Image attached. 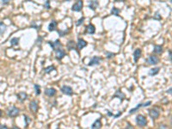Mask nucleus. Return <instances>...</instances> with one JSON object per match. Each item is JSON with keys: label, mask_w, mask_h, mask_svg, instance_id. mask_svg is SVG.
Here are the masks:
<instances>
[{"label": "nucleus", "mask_w": 172, "mask_h": 129, "mask_svg": "<svg viewBox=\"0 0 172 129\" xmlns=\"http://www.w3.org/2000/svg\"><path fill=\"white\" fill-rule=\"evenodd\" d=\"M141 53H142V52H141V50L140 49H136L135 51H134V62L135 63H137L138 62V60H139V59L140 58V56H141Z\"/></svg>", "instance_id": "f8f14e48"}, {"label": "nucleus", "mask_w": 172, "mask_h": 129, "mask_svg": "<svg viewBox=\"0 0 172 129\" xmlns=\"http://www.w3.org/2000/svg\"><path fill=\"white\" fill-rule=\"evenodd\" d=\"M16 96H17V99L19 100V101L23 102V101H25V100L27 99L28 95H27V93H25V92H20V93H18V94L16 95Z\"/></svg>", "instance_id": "f3484780"}, {"label": "nucleus", "mask_w": 172, "mask_h": 129, "mask_svg": "<svg viewBox=\"0 0 172 129\" xmlns=\"http://www.w3.org/2000/svg\"><path fill=\"white\" fill-rule=\"evenodd\" d=\"M99 3L98 1H90V4H89V8L92 11H96V9L98 6Z\"/></svg>", "instance_id": "6ab92c4d"}, {"label": "nucleus", "mask_w": 172, "mask_h": 129, "mask_svg": "<svg viewBox=\"0 0 172 129\" xmlns=\"http://www.w3.org/2000/svg\"><path fill=\"white\" fill-rule=\"evenodd\" d=\"M19 115V108L16 107H11L8 110V115L10 117H16Z\"/></svg>", "instance_id": "20e7f679"}, {"label": "nucleus", "mask_w": 172, "mask_h": 129, "mask_svg": "<svg viewBox=\"0 0 172 129\" xmlns=\"http://www.w3.org/2000/svg\"><path fill=\"white\" fill-rule=\"evenodd\" d=\"M159 115H160L159 111L158 109H156V108H152V109L149 110V115L152 120L158 119L159 117Z\"/></svg>", "instance_id": "0eeeda50"}, {"label": "nucleus", "mask_w": 172, "mask_h": 129, "mask_svg": "<svg viewBox=\"0 0 172 129\" xmlns=\"http://www.w3.org/2000/svg\"><path fill=\"white\" fill-rule=\"evenodd\" d=\"M86 33L87 34H90V35H93L94 33L96 32V28L93 24H89L86 28Z\"/></svg>", "instance_id": "2eb2a0df"}, {"label": "nucleus", "mask_w": 172, "mask_h": 129, "mask_svg": "<svg viewBox=\"0 0 172 129\" xmlns=\"http://www.w3.org/2000/svg\"><path fill=\"white\" fill-rule=\"evenodd\" d=\"M42 40H43V39H42V37H38V39H37V40H36V44L39 43V46H40Z\"/></svg>", "instance_id": "f704fd0d"}, {"label": "nucleus", "mask_w": 172, "mask_h": 129, "mask_svg": "<svg viewBox=\"0 0 172 129\" xmlns=\"http://www.w3.org/2000/svg\"><path fill=\"white\" fill-rule=\"evenodd\" d=\"M18 42H19V38H16V37H15V38H12L11 40V46H16L18 45Z\"/></svg>", "instance_id": "bb28decb"}, {"label": "nucleus", "mask_w": 172, "mask_h": 129, "mask_svg": "<svg viewBox=\"0 0 172 129\" xmlns=\"http://www.w3.org/2000/svg\"><path fill=\"white\" fill-rule=\"evenodd\" d=\"M167 93H168V94H170V95H171V88H170V90H168Z\"/></svg>", "instance_id": "37998d69"}, {"label": "nucleus", "mask_w": 172, "mask_h": 129, "mask_svg": "<svg viewBox=\"0 0 172 129\" xmlns=\"http://www.w3.org/2000/svg\"><path fill=\"white\" fill-rule=\"evenodd\" d=\"M56 28H57V22L53 20V21L49 23V25H48V30H49L50 32L54 31V30L56 29Z\"/></svg>", "instance_id": "aec40b11"}, {"label": "nucleus", "mask_w": 172, "mask_h": 129, "mask_svg": "<svg viewBox=\"0 0 172 129\" xmlns=\"http://www.w3.org/2000/svg\"><path fill=\"white\" fill-rule=\"evenodd\" d=\"M29 108L31 111H33L34 113H36L38 111V108H39V106H38V102L36 100H33V101L30 102L29 103Z\"/></svg>", "instance_id": "6e6552de"}, {"label": "nucleus", "mask_w": 172, "mask_h": 129, "mask_svg": "<svg viewBox=\"0 0 172 129\" xmlns=\"http://www.w3.org/2000/svg\"><path fill=\"white\" fill-rule=\"evenodd\" d=\"M141 107H143V103H139V104L137 105V107H135V108H132V109L129 111V114L130 115H132V114H134V112H136L138 109H139V108H141Z\"/></svg>", "instance_id": "b1692460"}, {"label": "nucleus", "mask_w": 172, "mask_h": 129, "mask_svg": "<svg viewBox=\"0 0 172 129\" xmlns=\"http://www.w3.org/2000/svg\"><path fill=\"white\" fill-rule=\"evenodd\" d=\"M48 43L49 44L50 46H51L52 49H53V51H55V52H56L57 50H59V49H60V48L62 47V44H61V42H60V40H56L54 42L48 41Z\"/></svg>", "instance_id": "f03ea898"}, {"label": "nucleus", "mask_w": 172, "mask_h": 129, "mask_svg": "<svg viewBox=\"0 0 172 129\" xmlns=\"http://www.w3.org/2000/svg\"><path fill=\"white\" fill-rule=\"evenodd\" d=\"M153 18H154V19H156V20H160V19H161V16L159 15V13L157 12L156 15H155V16Z\"/></svg>", "instance_id": "473e14b6"}, {"label": "nucleus", "mask_w": 172, "mask_h": 129, "mask_svg": "<svg viewBox=\"0 0 172 129\" xmlns=\"http://www.w3.org/2000/svg\"><path fill=\"white\" fill-rule=\"evenodd\" d=\"M67 49L68 50H76L77 48V46H76V43L74 40H69L68 43H67Z\"/></svg>", "instance_id": "dca6fc26"}, {"label": "nucleus", "mask_w": 172, "mask_h": 129, "mask_svg": "<svg viewBox=\"0 0 172 129\" xmlns=\"http://www.w3.org/2000/svg\"><path fill=\"white\" fill-rule=\"evenodd\" d=\"M101 127H102V122H101L100 119L96 120L91 126V129H100Z\"/></svg>", "instance_id": "a211bd4d"}, {"label": "nucleus", "mask_w": 172, "mask_h": 129, "mask_svg": "<svg viewBox=\"0 0 172 129\" xmlns=\"http://www.w3.org/2000/svg\"><path fill=\"white\" fill-rule=\"evenodd\" d=\"M65 56V52L63 50V49H59V50L56 51V59H59V60H60V59H62Z\"/></svg>", "instance_id": "9b49d317"}, {"label": "nucleus", "mask_w": 172, "mask_h": 129, "mask_svg": "<svg viewBox=\"0 0 172 129\" xmlns=\"http://www.w3.org/2000/svg\"><path fill=\"white\" fill-rule=\"evenodd\" d=\"M23 117H24V119H25V120H26V127H28V121H30V119H28V117L27 116V115H23Z\"/></svg>", "instance_id": "72a5a7b5"}, {"label": "nucleus", "mask_w": 172, "mask_h": 129, "mask_svg": "<svg viewBox=\"0 0 172 129\" xmlns=\"http://www.w3.org/2000/svg\"><path fill=\"white\" fill-rule=\"evenodd\" d=\"M55 94H56V90L54 88H48L45 90V95L48 96H53Z\"/></svg>", "instance_id": "4468645a"}, {"label": "nucleus", "mask_w": 172, "mask_h": 129, "mask_svg": "<svg viewBox=\"0 0 172 129\" xmlns=\"http://www.w3.org/2000/svg\"><path fill=\"white\" fill-rule=\"evenodd\" d=\"M68 31H69L68 29H67L66 31H65V30H63V31H62V30H58V33H59V35H60V36L63 37L64 35H65V34L68 33Z\"/></svg>", "instance_id": "c756f323"}, {"label": "nucleus", "mask_w": 172, "mask_h": 129, "mask_svg": "<svg viewBox=\"0 0 172 129\" xmlns=\"http://www.w3.org/2000/svg\"><path fill=\"white\" fill-rule=\"evenodd\" d=\"M169 58H170V61H171V51L169 50Z\"/></svg>", "instance_id": "ea45409f"}, {"label": "nucleus", "mask_w": 172, "mask_h": 129, "mask_svg": "<svg viewBox=\"0 0 172 129\" xmlns=\"http://www.w3.org/2000/svg\"><path fill=\"white\" fill-rule=\"evenodd\" d=\"M159 70H160L159 67H156V68L151 69V70H150V72H149V75L150 76H155V75H157V74L159 72Z\"/></svg>", "instance_id": "4be33fe9"}, {"label": "nucleus", "mask_w": 172, "mask_h": 129, "mask_svg": "<svg viewBox=\"0 0 172 129\" xmlns=\"http://www.w3.org/2000/svg\"><path fill=\"white\" fill-rule=\"evenodd\" d=\"M61 92L63 93V94L66 95V96H72V94H73V90H72V88L70 87V86L68 85H64L61 87Z\"/></svg>", "instance_id": "7ed1b4c3"}, {"label": "nucleus", "mask_w": 172, "mask_h": 129, "mask_svg": "<svg viewBox=\"0 0 172 129\" xmlns=\"http://www.w3.org/2000/svg\"><path fill=\"white\" fill-rule=\"evenodd\" d=\"M6 31V25L4 23H0V34H4Z\"/></svg>", "instance_id": "a878e982"}, {"label": "nucleus", "mask_w": 172, "mask_h": 129, "mask_svg": "<svg viewBox=\"0 0 172 129\" xmlns=\"http://www.w3.org/2000/svg\"><path fill=\"white\" fill-rule=\"evenodd\" d=\"M86 46H87V42L84 39L78 38V40H77V48L80 50V49H83Z\"/></svg>", "instance_id": "ddd939ff"}, {"label": "nucleus", "mask_w": 172, "mask_h": 129, "mask_svg": "<svg viewBox=\"0 0 172 129\" xmlns=\"http://www.w3.org/2000/svg\"><path fill=\"white\" fill-rule=\"evenodd\" d=\"M9 3H10L9 0H4V1H3V4H8Z\"/></svg>", "instance_id": "a19ab883"}, {"label": "nucleus", "mask_w": 172, "mask_h": 129, "mask_svg": "<svg viewBox=\"0 0 172 129\" xmlns=\"http://www.w3.org/2000/svg\"><path fill=\"white\" fill-rule=\"evenodd\" d=\"M106 57L108 58V59H111V58H113L114 56V53H113V52H106Z\"/></svg>", "instance_id": "7c9ffc66"}, {"label": "nucleus", "mask_w": 172, "mask_h": 129, "mask_svg": "<svg viewBox=\"0 0 172 129\" xmlns=\"http://www.w3.org/2000/svg\"><path fill=\"white\" fill-rule=\"evenodd\" d=\"M108 115H109V116H111V115H113L112 113H110V112H108Z\"/></svg>", "instance_id": "c03bdc74"}, {"label": "nucleus", "mask_w": 172, "mask_h": 129, "mask_svg": "<svg viewBox=\"0 0 172 129\" xmlns=\"http://www.w3.org/2000/svg\"><path fill=\"white\" fill-rule=\"evenodd\" d=\"M121 114H122V113H121V112H120V113H118L116 115H114V118H117V117H119L120 115H121Z\"/></svg>", "instance_id": "79ce46f5"}, {"label": "nucleus", "mask_w": 172, "mask_h": 129, "mask_svg": "<svg viewBox=\"0 0 172 129\" xmlns=\"http://www.w3.org/2000/svg\"><path fill=\"white\" fill-rule=\"evenodd\" d=\"M113 97H118L121 99V102H122L123 100L125 99V97H126V96H125V94L122 92V91L121 90H116L115 94L113 96Z\"/></svg>", "instance_id": "9d476101"}, {"label": "nucleus", "mask_w": 172, "mask_h": 129, "mask_svg": "<svg viewBox=\"0 0 172 129\" xmlns=\"http://www.w3.org/2000/svg\"><path fill=\"white\" fill-rule=\"evenodd\" d=\"M44 7L46 8V9H48V10H49L50 8H51V7H50V1H48H48H46V3L44 4Z\"/></svg>", "instance_id": "2f4dec72"}, {"label": "nucleus", "mask_w": 172, "mask_h": 129, "mask_svg": "<svg viewBox=\"0 0 172 129\" xmlns=\"http://www.w3.org/2000/svg\"><path fill=\"white\" fill-rule=\"evenodd\" d=\"M1 115H2V111L0 110V116H1Z\"/></svg>", "instance_id": "49530a36"}, {"label": "nucleus", "mask_w": 172, "mask_h": 129, "mask_svg": "<svg viewBox=\"0 0 172 129\" xmlns=\"http://www.w3.org/2000/svg\"><path fill=\"white\" fill-rule=\"evenodd\" d=\"M102 58L98 57V56H94L93 59L89 62L88 65H90V66H92V65H97V64H100V62H102Z\"/></svg>", "instance_id": "423d86ee"}, {"label": "nucleus", "mask_w": 172, "mask_h": 129, "mask_svg": "<svg viewBox=\"0 0 172 129\" xmlns=\"http://www.w3.org/2000/svg\"><path fill=\"white\" fill-rule=\"evenodd\" d=\"M158 62H159V59L155 55H151L148 59H146V63L148 64L153 65V64H157Z\"/></svg>", "instance_id": "39448f33"}, {"label": "nucleus", "mask_w": 172, "mask_h": 129, "mask_svg": "<svg viewBox=\"0 0 172 129\" xmlns=\"http://www.w3.org/2000/svg\"><path fill=\"white\" fill-rule=\"evenodd\" d=\"M84 20H85V18H84V16H83V17H81L80 19H79L78 21L77 22V23H76V25H77V27L80 26V25H82V24H83V23H84Z\"/></svg>", "instance_id": "c85d7f7f"}, {"label": "nucleus", "mask_w": 172, "mask_h": 129, "mask_svg": "<svg viewBox=\"0 0 172 129\" xmlns=\"http://www.w3.org/2000/svg\"><path fill=\"white\" fill-rule=\"evenodd\" d=\"M35 94L37 96L40 94V86L38 85V84H35Z\"/></svg>", "instance_id": "cd10ccee"}, {"label": "nucleus", "mask_w": 172, "mask_h": 129, "mask_svg": "<svg viewBox=\"0 0 172 129\" xmlns=\"http://www.w3.org/2000/svg\"><path fill=\"white\" fill-rule=\"evenodd\" d=\"M11 129H20L19 127H12Z\"/></svg>", "instance_id": "a18cd8bd"}, {"label": "nucleus", "mask_w": 172, "mask_h": 129, "mask_svg": "<svg viewBox=\"0 0 172 129\" xmlns=\"http://www.w3.org/2000/svg\"><path fill=\"white\" fill-rule=\"evenodd\" d=\"M83 4H83V1H77V2H76L72 5V10L73 11H81L83 8Z\"/></svg>", "instance_id": "1a4fd4ad"}, {"label": "nucleus", "mask_w": 172, "mask_h": 129, "mask_svg": "<svg viewBox=\"0 0 172 129\" xmlns=\"http://www.w3.org/2000/svg\"><path fill=\"white\" fill-rule=\"evenodd\" d=\"M151 101L147 102V103H143V107H147V106H149V105H151Z\"/></svg>", "instance_id": "e433bc0d"}, {"label": "nucleus", "mask_w": 172, "mask_h": 129, "mask_svg": "<svg viewBox=\"0 0 172 129\" xmlns=\"http://www.w3.org/2000/svg\"><path fill=\"white\" fill-rule=\"evenodd\" d=\"M120 12H121V10L120 9H117V8L114 7L111 11V15H114V16H119Z\"/></svg>", "instance_id": "393cba45"}, {"label": "nucleus", "mask_w": 172, "mask_h": 129, "mask_svg": "<svg viewBox=\"0 0 172 129\" xmlns=\"http://www.w3.org/2000/svg\"><path fill=\"white\" fill-rule=\"evenodd\" d=\"M54 70H55V66L50 65V66H48L44 69V72H45V74H48V73H50L52 71H54Z\"/></svg>", "instance_id": "5701e85b"}, {"label": "nucleus", "mask_w": 172, "mask_h": 129, "mask_svg": "<svg viewBox=\"0 0 172 129\" xmlns=\"http://www.w3.org/2000/svg\"><path fill=\"white\" fill-rule=\"evenodd\" d=\"M153 52H155V53L157 54H160L163 52V47L160 45H156L154 47V50H153Z\"/></svg>", "instance_id": "412c9836"}, {"label": "nucleus", "mask_w": 172, "mask_h": 129, "mask_svg": "<svg viewBox=\"0 0 172 129\" xmlns=\"http://www.w3.org/2000/svg\"><path fill=\"white\" fill-rule=\"evenodd\" d=\"M31 27H34V28H35V29H37V30H39V29H40V26H36V25L35 24V22L32 23Z\"/></svg>", "instance_id": "c9c22d12"}, {"label": "nucleus", "mask_w": 172, "mask_h": 129, "mask_svg": "<svg viewBox=\"0 0 172 129\" xmlns=\"http://www.w3.org/2000/svg\"><path fill=\"white\" fill-rule=\"evenodd\" d=\"M0 129H9V128L5 125H0Z\"/></svg>", "instance_id": "4c0bfd02"}, {"label": "nucleus", "mask_w": 172, "mask_h": 129, "mask_svg": "<svg viewBox=\"0 0 172 129\" xmlns=\"http://www.w3.org/2000/svg\"><path fill=\"white\" fill-rule=\"evenodd\" d=\"M136 122H137V124L139 127H145V126H146V124H147V120H146L145 116H143V115H139L136 117Z\"/></svg>", "instance_id": "f257e3e1"}, {"label": "nucleus", "mask_w": 172, "mask_h": 129, "mask_svg": "<svg viewBox=\"0 0 172 129\" xmlns=\"http://www.w3.org/2000/svg\"><path fill=\"white\" fill-rule=\"evenodd\" d=\"M159 129H166V126H165V125H160Z\"/></svg>", "instance_id": "58836bf2"}]
</instances>
